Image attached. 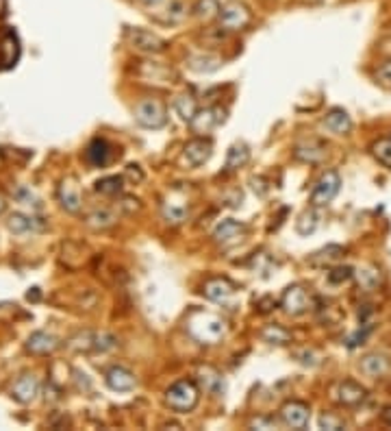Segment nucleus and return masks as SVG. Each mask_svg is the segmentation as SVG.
<instances>
[{
	"label": "nucleus",
	"mask_w": 391,
	"mask_h": 431,
	"mask_svg": "<svg viewBox=\"0 0 391 431\" xmlns=\"http://www.w3.org/2000/svg\"><path fill=\"white\" fill-rule=\"evenodd\" d=\"M368 398V390L356 381H342L337 386V401L346 408H356Z\"/></svg>",
	"instance_id": "15"
},
{
	"label": "nucleus",
	"mask_w": 391,
	"mask_h": 431,
	"mask_svg": "<svg viewBox=\"0 0 391 431\" xmlns=\"http://www.w3.org/2000/svg\"><path fill=\"white\" fill-rule=\"evenodd\" d=\"M376 79H378V83L383 85V88L391 90V62L383 64V66L376 70Z\"/></svg>",
	"instance_id": "41"
},
{
	"label": "nucleus",
	"mask_w": 391,
	"mask_h": 431,
	"mask_svg": "<svg viewBox=\"0 0 391 431\" xmlns=\"http://www.w3.org/2000/svg\"><path fill=\"white\" fill-rule=\"evenodd\" d=\"M174 111L178 113V118L183 120V122H192V118L196 116V111H198V107H196V100L192 98V96H187V94H180V96H176L174 98Z\"/></svg>",
	"instance_id": "27"
},
{
	"label": "nucleus",
	"mask_w": 391,
	"mask_h": 431,
	"mask_svg": "<svg viewBox=\"0 0 391 431\" xmlns=\"http://www.w3.org/2000/svg\"><path fill=\"white\" fill-rule=\"evenodd\" d=\"M161 214L165 218L168 224H180V222H185L187 216H189V209L185 205H176V203H163L161 207Z\"/></svg>",
	"instance_id": "32"
},
{
	"label": "nucleus",
	"mask_w": 391,
	"mask_h": 431,
	"mask_svg": "<svg viewBox=\"0 0 391 431\" xmlns=\"http://www.w3.org/2000/svg\"><path fill=\"white\" fill-rule=\"evenodd\" d=\"M202 294L214 303H226L235 294V285L226 277H216L204 283Z\"/></svg>",
	"instance_id": "14"
},
{
	"label": "nucleus",
	"mask_w": 391,
	"mask_h": 431,
	"mask_svg": "<svg viewBox=\"0 0 391 431\" xmlns=\"http://www.w3.org/2000/svg\"><path fill=\"white\" fill-rule=\"evenodd\" d=\"M296 355V360L303 364V366H317L320 364V355L317 353H313V351H309V349H303V351H296L293 353Z\"/></svg>",
	"instance_id": "39"
},
{
	"label": "nucleus",
	"mask_w": 391,
	"mask_h": 431,
	"mask_svg": "<svg viewBox=\"0 0 391 431\" xmlns=\"http://www.w3.org/2000/svg\"><path fill=\"white\" fill-rule=\"evenodd\" d=\"M18 57H20V42L16 31L3 28V31H0V70L16 66Z\"/></svg>",
	"instance_id": "11"
},
{
	"label": "nucleus",
	"mask_w": 391,
	"mask_h": 431,
	"mask_svg": "<svg viewBox=\"0 0 391 431\" xmlns=\"http://www.w3.org/2000/svg\"><path fill=\"white\" fill-rule=\"evenodd\" d=\"M296 159L300 161H307V163H320L326 157V146L317 139H307V142H300L296 151H293Z\"/></svg>",
	"instance_id": "19"
},
{
	"label": "nucleus",
	"mask_w": 391,
	"mask_h": 431,
	"mask_svg": "<svg viewBox=\"0 0 391 431\" xmlns=\"http://www.w3.org/2000/svg\"><path fill=\"white\" fill-rule=\"evenodd\" d=\"M119 207H122L124 212H129V214H133V212H137V209H139V200H137V198L127 196V198H122V203H119Z\"/></svg>",
	"instance_id": "44"
},
{
	"label": "nucleus",
	"mask_w": 391,
	"mask_h": 431,
	"mask_svg": "<svg viewBox=\"0 0 391 431\" xmlns=\"http://www.w3.org/2000/svg\"><path fill=\"white\" fill-rule=\"evenodd\" d=\"M248 161H250L248 144H244V142L233 144V146L228 149V153H226V170H239V168H244Z\"/></svg>",
	"instance_id": "24"
},
{
	"label": "nucleus",
	"mask_w": 391,
	"mask_h": 431,
	"mask_svg": "<svg viewBox=\"0 0 391 431\" xmlns=\"http://www.w3.org/2000/svg\"><path fill=\"white\" fill-rule=\"evenodd\" d=\"M218 20H220V28L233 33V31H242V28H246L250 24L252 16L244 3H239V0H228L226 5H222Z\"/></svg>",
	"instance_id": "4"
},
{
	"label": "nucleus",
	"mask_w": 391,
	"mask_h": 431,
	"mask_svg": "<svg viewBox=\"0 0 391 431\" xmlns=\"http://www.w3.org/2000/svg\"><path fill=\"white\" fill-rule=\"evenodd\" d=\"M214 155V142L206 137H196L192 142L185 144L183 149V159L192 166V168H200L204 166Z\"/></svg>",
	"instance_id": "9"
},
{
	"label": "nucleus",
	"mask_w": 391,
	"mask_h": 431,
	"mask_svg": "<svg viewBox=\"0 0 391 431\" xmlns=\"http://www.w3.org/2000/svg\"><path fill=\"white\" fill-rule=\"evenodd\" d=\"M85 155H87V161L92 163V166L105 168V166L111 161V157H113V149H111V144H109L107 139L96 137V139L87 146V153H85Z\"/></svg>",
	"instance_id": "18"
},
{
	"label": "nucleus",
	"mask_w": 391,
	"mask_h": 431,
	"mask_svg": "<svg viewBox=\"0 0 391 431\" xmlns=\"http://www.w3.org/2000/svg\"><path fill=\"white\" fill-rule=\"evenodd\" d=\"M372 155L387 168H391V137H383L372 144Z\"/></svg>",
	"instance_id": "35"
},
{
	"label": "nucleus",
	"mask_w": 391,
	"mask_h": 431,
	"mask_svg": "<svg viewBox=\"0 0 391 431\" xmlns=\"http://www.w3.org/2000/svg\"><path fill=\"white\" fill-rule=\"evenodd\" d=\"M11 394H13L16 401H20V403H28V401H33L35 394H37V379L33 375H22L16 381Z\"/></svg>",
	"instance_id": "21"
},
{
	"label": "nucleus",
	"mask_w": 391,
	"mask_h": 431,
	"mask_svg": "<svg viewBox=\"0 0 391 431\" xmlns=\"http://www.w3.org/2000/svg\"><path fill=\"white\" fill-rule=\"evenodd\" d=\"M26 349L31 353H35V355H48V353H52L57 349V340L52 335L44 333V331H37V333H33L31 338H28Z\"/></svg>",
	"instance_id": "23"
},
{
	"label": "nucleus",
	"mask_w": 391,
	"mask_h": 431,
	"mask_svg": "<svg viewBox=\"0 0 391 431\" xmlns=\"http://www.w3.org/2000/svg\"><path fill=\"white\" fill-rule=\"evenodd\" d=\"M131 183H139L141 179H144V172H141V168L139 166H135V163H131L129 168H127V175H124Z\"/></svg>",
	"instance_id": "43"
},
{
	"label": "nucleus",
	"mask_w": 391,
	"mask_h": 431,
	"mask_svg": "<svg viewBox=\"0 0 391 431\" xmlns=\"http://www.w3.org/2000/svg\"><path fill=\"white\" fill-rule=\"evenodd\" d=\"M220 9H222L220 0H198V3L194 5V16L198 20L209 22V20H214V18L220 16Z\"/></svg>",
	"instance_id": "28"
},
{
	"label": "nucleus",
	"mask_w": 391,
	"mask_h": 431,
	"mask_svg": "<svg viewBox=\"0 0 391 431\" xmlns=\"http://www.w3.org/2000/svg\"><path fill=\"white\" fill-rule=\"evenodd\" d=\"M281 307L287 316H303L305 311H309L313 307V299L307 294L303 285H291V287H287L281 299Z\"/></svg>",
	"instance_id": "7"
},
{
	"label": "nucleus",
	"mask_w": 391,
	"mask_h": 431,
	"mask_svg": "<svg viewBox=\"0 0 391 431\" xmlns=\"http://www.w3.org/2000/svg\"><path fill=\"white\" fill-rule=\"evenodd\" d=\"M354 277H356V283H358V287L363 292H372V290H376V287L380 285V272L376 268H372V266L358 268L354 272Z\"/></svg>",
	"instance_id": "25"
},
{
	"label": "nucleus",
	"mask_w": 391,
	"mask_h": 431,
	"mask_svg": "<svg viewBox=\"0 0 391 431\" xmlns=\"http://www.w3.org/2000/svg\"><path fill=\"white\" fill-rule=\"evenodd\" d=\"M274 427H276V420H274V418L259 416V418L250 420V429H274Z\"/></svg>",
	"instance_id": "42"
},
{
	"label": "nucleus",
	"mask_w": 391,
	"mask_h": 431,
	"mask_svg": "<svg viewBox=\"0 0 391 431\" xmlns=\"http://www.w3.org/2000/svg\"><path fill=\"white\" fill-rule=\"evenodd\" d=\"M185 329L198 344H204V347H214V344L222 342L228 333V325L222 316L202 311V309H196L187 316Z\"/></svg>",
	"instance_id": "1"
},
{
	"label": "nucleus",
	"mask_w": 391,
	"mask_h": 431,
	"mask_svg": "<svg viewBox=\"0 0 391 431\" xmlns=\"http://www.w3.org/2000/svg\"><path fill=\"white\" fill-rule=\"evenodd\" d=\"M135 122L144 129H163L168 125V109L157 98H144L135 105Z\"/></svg>",
	"instance_id": "3"
},
{
	"label": "nucleus",
	"mask_w": 391,
	"mask_h": 431,
	"mask_svg": "<svg viewBox=\"0 0 391 431\" xmlns=\"http://www.w3.org/2000/svg\"><path fill=\"white\" fill-rule=\"evenodd\" d=\"M309 418H311V410L303 401H289L281 408V420L285 427L291 429H307L309 427Z\"/></svg>",
	"instance_id": "10"
},
{
	"label": "nucleus",
	"mask_w": 391,
	"mask_h": 431,
	"mask_svg": "<svg viewBox=\"0 0 391 431\" xmlns=\"http://www.w3.org/2000/svg\"><path fill=\"white\" fill-rule=\"evenodd\" d=\"M246 234V224L239 222V220H233V218H226L222 220L216 231H214V240L222 246H230V244H237L239 240L244 238Z\"/></svg>",
	"instance_id": "12"
},
{
	"label": "nucleus",
	"mask_w": 391,
	"mask_h": 431,
	"mask_svg": "<svg viewBox=\"0 0 391 431\" xmlns=\"http://www.w3.org/2000/svg\"><path fill=\"white\" fill-rule=\"evenodd\" d=\"M59 198H62V203L68 212H78L81 209V196H78V190L76 185L72 183H64L62 190H59Z\"/></svg>",
	"instance_id": "31"
},
{
	"label": "nucleus",
	"mask_w": 391,
	"mask_h": 431,
	"mask_svg": "<svg viewBox=\"0 0 391 431\" xmlns=\"http://www.w3.org/2000/svg\"><path fill=\"white\" fill-rule=\"evenodd\" d=\"M124 188V177H105L100 181H96V192L105 194V196H117Z\"/></svg>",
	"instance_id": "34"
},
{
	"label": "nucleus",
	"mask_w": 391,
	"mask_h": 431,
	"mask_svg": "<svg viewBox=\"0 0 391 431\" xmlns=\"http://www.w3.org/2000/svg\"><path fill=\"white\" fill-rule=\"evenodd\" d=\"M127 35H129V42H131L137 50H141V52L157 54V52H163V50L168 48V42H165L163 38H159V35L153 33V31H146V28H139V26L129 28Z\"/></svg>",
	"instance_id": "8"
},
{
	"label": "nucleus",
	"mask_w": 391,
	"mask_h": 431,
	"mask_svg": "<svg viewBox=\"0 0 391 431\" xmlns=\"http://www.w3.org/2000/svg\"><path fill=\"white\" fill-rule=\"evenodd\" d=\"M200 381H202L204 390H209L211 394L224 392V379L218 375L216 370H211V368H204V370L200 372Z\"/></svg>",
	"instance_id": "33"
},
{
	"label": "nucleus",
	"mask_w": 391,
	"mask_h": 431,
	"mask_svg": "<svg viewBox=\"0 0 391 431\" xmlns=\"http://www.w3.org/2000/svg\"><path fill=\"white\" fill-rule=\"evenodd\" d=\"M317 209H320V207H313V205H311V209H307V212L300 214V218L296 220V231H298L300 236H311V234L317 231L320 220H322V214H320Z\"/></svg>",
	"instance_id": "22"
},
{
	"label": "nucleus",
	"mask_w": 391,
	"mask_h": 431,
	"mask_svg": "<svg viewBox=\"0 0 391 431\" xmlns=\"http://www.w3.org/2000/svg\"><path fill=\"white\" fill-rule=\"evenodd\" d=\"M342 190V177L335 170H326L324 175L317 179L311 192V205L313 207H326Z\"/></svg>",
	"instance_id": "5"
},
{
	"label": "nucleus",
	"mask_w": 391,
	"mask_h": 431,
	"mask_svg": "<svg viewBox=\"0 0 391 431\" xmlns=\"http://www.w3.org/2000/svg\"><path fill=\"white\" fill-rule=\"evenodd\" d=\"M380 420H383L387 427H391V406H389V408H385V410L380 412Z\"/></svg>",
	"instance_id": "45"
},
{
	"label": "nucleus",
	"mask_w": 391,
	"mask_h": 431,
	"mask_svg": "<svg viewBox=\"0 0 391 431\" xmlns=\"http://www.w3.org/2000/svg\"><path fill=\"white\" fill-rule=\"evenodd\" d=\"M139 3H144V5H148V7H155V5L161 3V0H139Z\"/></svg>",
	"instance_id": "46"
},
{
	"label": "nucleus",
	"mask_w": 391,
	"mask_h": 431,
	"mask_svg": "<svg viewBox=\"0 0 391 431\" xmlns=\"http://www.w3.org/2000/svg\"><path fill=\"white\" fill-rule=\"evenodd\" d=\"M261 340L267 344H276V347H285V344L291 342V333L281 325H267L261 331Z\"/></svg>",
	"instance_id": "26"
},
{
	"label": "nucleus",
	"mask_w": 391,
	"mask_h": 431,
	"mask_svg": "<svg viewBox=\"0 0 391 431\" xmlns=\"http://www.w3.org/2000/svg\"><path fill=\"white\" fill-rule=\"evenodd\" d=\"M342 255H344V246H339V244H328V246L320 248L317 253H313L311 264H333V262L339 260Z\"/></svg>",
	"instance_id": "30"
},
{
	"label": "nucleus",
	"mask_w": 391,
	"mask_h": 431,
	"mask_svg": "<svg viewBox=\"0 0 391 431\" xmlns=\"http://www.w3.org/2000/svg\"><path fill=\"white\" fill-rule=\"evenodd\" d=\"M226 120V109L222 107H206V109H198L196 116L192 118L189 127L196 135H206L211 133L214 129H218L220 125H224Z\"/></svg>",
	"instance_id": "6"
},
{
	"label": "nucleus",
	"mask_w": 391,
	"mask_h": 431,
	"mask_svg": "<svg viewBox=\"0 0 391 431\" xmlns=\"http://www.w3.org/2000/svg\"><path fill=\"white\" fill-rule=\"evenodd\" d=\"M105 379H107V386H109L113 392H131V390H135V386H137L135 375H133L129 368H124V366H111V368L107 370Z\"/></svg>",
	"instance_id": "13"
},
{
	"label": "nucleus",
	"mask_w": 391,
	"mask_h": 431,
	"mask_svg": "<svg viewBox=\"0 0 391 431\" xmlns=\"http://www.w3.org/2000/svg\"><path fill=\"white\" fill-rule=\"evenodd\" d=\"M117 222V214L113 209H96L87 216V224L92 229H109Z\"/></svg>",
	"instance_id": "29"
},
{
	"label": "nucleus",
	"mask_w": 391,
	"mask_h": 431,
	"mask_svg": "<svg viewBox=\"0 0 391 431\" xmlns=\"http://www.w3.org/2000/svg\"><path fill=\"white\" fill-rule=\"evenodd\" d=\"M187 66H189V70H194L198 74H211L222 68V59L211 52H196V54L187 57Z\"/></svg>",
	"instance_id": "17"
},
{
	"label": "nucleus",
	"mask_w": 391,
	"mask_h": 431,
	"mask_svg": "<svg viewBox=\"0 0 391 431\" xmlns=\"http://www.w3.org/2000/svg\"><path fill=\"white\" fill-rule=\"evenodd\" d=\"M322 125H324L326 131H330V133L346 135V133H350V129H352V118L348 116L346 109L335 107V109H330V111L326 113L324 120H322Z\"/></svg>",
	"instance_id": "16"
},
{
	"label": "nucleus",
	"mask_w": 391,
	"mask_h": 431,
	"mask_svg": "<svg viewBox=\"0 0 391 431\" xmlns=\"http://www.w3.org/2000/svg\"><path fill=\"white\" fill-rule=\"evenodd\" d=\"M198 398H200L198 386L187 379H180L165 390V406L178 414L192 412L198 406Z\"/></svg>",
	"instance_id": "2"
},
{
	"label": "nucleus",
	"mask_w": 391,
	"mask_h": 431,
	"mask_svg": "<svg viewBox=\"0 0 391 431\" xmlns=\"http://www.w3.org/2000/svg\"><path fill=\"white\" fill-rule=\"evenodd\" d=\"M9 229L13 234H28V231H35V218H28L22 214H13L9 220Z\"/></svg>",
	"instance_id": "36"
},
{
	"label": "nucleus",
	"mask_w": 391,
	"mask_h": 431,
	"mask_svg": "<svg viewBox=\"0 0 391 431\" xmlns=\"http://www.w3.org/2000/svg\"><path fill=\"white\" fill-rule=\"evenodd\" d=\"M389 366H391L389 360L385 355H378V353H370V355H366L363 360L358 362L361 372L368 375V377H383V375H387Z\"/></svg>",
	"instance_id": "20"
},
{
	"label": "nucleus",
	"mask_w": 391,
	"mask_h": 431,
	"mask_svg": "<svg viewBox=\"0 0 391 431\" xmlns=\"http://www.w3.org/2000/svg\"><path fill=\"white\" fill-rule=\"evenodd\" d=\"M326 277H328L330 283L342 285V283H346V281H350V279L354 277V270H352L350 266H335Z\"/></svg>",
	"instance_id": "37"
},
{
	"label": "nucleus",
	"mask_w": 391,
	"mask_h": 431,
	"mask_svg": "<svg viewBox=\"0 0 391 431\" xmlns=\"http://www.w3.org/2000/svg\"><path fill=\"white\" fill-rule=\"evenodd\" d=\"M317 425H320V429H324V431H339V429L346 427V423H344L339 416H333V414H322L320 420H317Z\"/></svg>",
	"instance_id": "38"
},
{
	"label": "nucleus",
	"mask_w": 391,
	"mask_h": 431,
	"mask_svg": "<svg viewBox=\"0 0 391 431\" xmlns=\"http://www.w3.org/2000/svg\"><path fill=\"white\" fill-rule=\"evenodd\" d=\"M185 16H187V9H185L183 3H178V0L168 7V18H170V22H180Z\"/></svg>",
	"instance_id": "40"
}]
</instances>
